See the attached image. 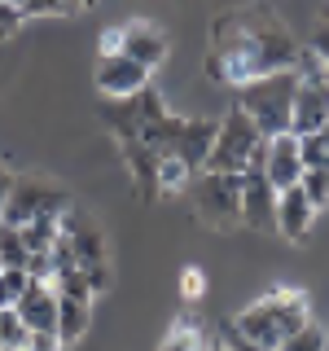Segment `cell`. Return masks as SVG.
<instances>
[{"instance_id": "cell-14", "label": "cell", "mask_w": 329, "mask_h": 351, "mask_svg": "<svg viewBox=\"0 0 329 351\" xmlns=\"http://www.w3.org/2000/svg\"><path fill=\"white\" fill-rule=\"evenodd\" d=\"M123 53L132 62H141L145 71H158L167 62V36L154 22H127L123 27Z\"/></svg>"}, {"instance_id": "cell-35", "label": "cell", "mask_w": 329, "mask_h": 351, "mask_svg": "<svg viewBox=\"0 0 329 351\" xmlns=\"http://www.w3.org/2000/svg\"><path fill=\"white\" fill-rule=\"evenodd\" d=\"M97 5H101V0H80V9H97Z\"/></svg>"}, {"instance_id": "cell-22", "label": "cell", "mask_w": 329, "mask_h": 351, "mask_svg": "<svg viewBox=\"0 0 329 351\" xmlns=\"http://www.w3.org/2000/svg\"><path fill=\"white\" fill-rule=\"evenodd\" d=\"M299 189L312 197V206L316 211H325L329 206V171L325 167H303V176H299Z\"/></svg>"}, {"instance_id": "cell-4", "label": "cell", "mask_w": 329, "mask_h": 351, "mask_svg": "<svg viewBox=\"0 0 329 351\" xmlns=\"http://www.w3.org/2000/svg\"><path fill=\"white\" fill-rule=\"evenodd\" d=\"M259 149H263V136L259 128L246 119V110L233 106L224 119L215 123V145H211V158H206L202 171H224V176H241L259 162Z\"/></svg>"}, {"instance_id": "cell-21", "label": "cell", "mask_w": 329, "mask_h": 351, "mask_svg": "<svg viewBox=\"0 0 329 351\" xmlns=\"http://www.w3.org/2000/svg\"><path fill=\"white\" fill-rule=\"evenodd\" d=\"M27 338H31V329L18 316V307H0V351H22Z\"/></svg>"}, {"instance_id": "cell-36", "label": "cell", "mask_w": 329, "mask_h": 351, "mask_svg": "<svg viewBox=\"0 0 329 351\" xmlns=\"http://www.w3.org/2000/svg\"><path fill=\"white\" fill-rule=\"evenodd\" d=\"M321 141H325V149H329V123H325V128H321Z\"/></svg>"}, {"instance_id": "cell-41", "label": "cell", "mask_w": 329, "mask_h": 351, "mask_svg": "<svg viewBox=\"0 0 329 351\" xmlns=\"http://www.w3.org/2000/svg\"><path fill=\"white\" fill-rule=\"evenodd\" d=\"M325 351H329V343H325Z\"/></svg>"}, {"instance_id": "cell-37", "label": "cell", "mask_w": 329, "mask_h": 351, "mask_svg": "<svg viewBox=\"0 0 329 351\" xmlns=\"http://www.w3.org/2000/svg\"><path fill=\"white\" fill-rule=\"evenodd\" d=\"M321 167H325V171H329V154H325V162H321Z\"/></svg>"}, {"instance_id": "cell-11", "label": "cell", "mask_w": 329, "mask_h": 351, "mask_svg": "<svg viewBox=\"0 0 329 351\" xmlns=\"http://www.w3.org/2000/svg\"><path fill=\"white\" fill-rule=\"evenodd\" d=\"M325 123H329V80L325 75H299L290 132L294 136H307V132H321Z\"/></svg>"}, {"instance_id": "cell-3", "label": "cell", "mask_w": 329, "mask_h": 351, "mask_svg": "<svg viewBox=\"0 0 329 351\" xmlns=\"http://www.w3.org/2000/svg\"><path fill=\"white\" fill-rule=\"evenodd\" d=\"M294 88H299V75H294V71H272V75H259V80H250V84L237 88V106L246 110V119L259 128L263 141L290 132Z\"/></svg>"}, {"instance_id": "cell-27", "label": "cell", "mask_w": 329, "mask_h": 351, "mask_svg": "<svg viewBox=\"0 0 329 351\" xmlns=\"http://www.w3.org/2000/svg\"><path fill=\"white\" fill-rule=\"evenodd\" d=\"M22 22H27V14H22L14 0H0V40L18 36V31H22Z\"/></svg>"}, {"instance_id": "cell-9", "label": "cell", "mask_w": 329, "mask_h": 351, "mask_svg": "<svg viewBox=\"0 0 329 351\" xmlns=\"http://www.w3.org/2000/svg\"><path fill=\"white\" fill-rule=\"evenodd\" d=\"M241 224L255 233H277V189L259 167L241 171Z\"/></svg>"}, {"instance_id": "cell-30", "label": "cell", "mask_w": 329, "mask_h": 351, "mask_svg": "<svg viewBox=\"0 0 329 351\" xmlns=\"http://www.w3.org/2000/svg\"><path fill=\"white\" fill-rule=\"evenodd\" d=\"M312 49L321 53V58L329 62V9L321 14V22H316V36H312Z\"/></svg>"}, {"instance_id": "cell-28", "label": "cell", "mask_w": 329, "mask_h": 351, "mask_svg": "<svg viewBox=\"0 0 329 351\" xmlns=\"http://www.w3.org/2000/svg\"><path fill=\"white\" fill-rule=\"evenodd\" d=\"M219 338H224V343H228V347H233V351H268V347H259V343H250V338H246V334H237V325H233V321H224V325H219Z\"/></svg>"}, {"instance_id": "cell-42", "label": "cell", "mask_w": 329, "mask_h": 351, "mask_svg": "<svg viewBox=\"0 0 329 351\" xmlns=\"http://www.w3.org/2000/svg\"><path fill=\"white\" fill-rule=\"evenodd\" d=\"M325 334H329V329H325Z\"/></svg>"}, {"instance_id": "cell-39", "label": "cell", "mask_w": 329, "mask_h": 351, "mask_svg": "<svg viewBox=\"0 0 329 351\" xmlns=\"http://www.w3.org/2000/svg\"><path fill=\"white\" fill-rule=\"evenodd\" d=\"M0 272H5V259H0Z\"/></svg>"}, {"instance_id": "cell-7", "label": "cell", "mask_w": 329, "mask_h": 351, "mask_svg": "<svg viewBox=\"0 0 329 351\" xmlns=\"http://www.w3.org/2000/svg\"><path fill=\"white\" fill-rule=\"evenodd\" d=\"M149 75L141 62H132L127 53H110V58H97V93L106 101H123V97H136L141 88H149Z\"/></svg>"}, {"instance_id": "cell-26", "label": "cell", "mask_w": 329, "mask_h": 351, "mask_svg": "<svg viewBox=\"0 0 329 351\" xmlns=\"http://www.w3.org/2000/svg\"><path fill=\"white\" fill-rule=\"evenodd\" d=\"M325 141H321V132H307V136H299V158H303V167H321L325 162Z\"/></svg>"}, {"instance_id": "cell-12", "label": "cell", "mask_w": 329, "mask_h": 351, "mask_svg": "<svg viewBox=\"0 0 329 351\" xmlns=\"http://www.w3.org/2000/svg\"><path fill=\"white\" fill-rule=\"evenodd\" d=\"M316 215H321V211L312 206V197H307L299 184H290V189L277 193V233L285 241H303L307 233H312Z\"/></svg>"}, {"instance_id": "cell-13", "label": "cell", "mask_w": 329, "mask_h": 351, "mask_svg": "<svg viewBox=\"0 0 329 351\" xmlns=\"http://www.w3.org/2000/svg\"><path fill=\"white\" fill-rule=\"evenodd\" d=\"M14 307H18L22 321H27L31 334H58V290H53V285L31 281Z\"/></svg>"}, {"instance_id": "cell-18", "label": "cell", "mask_w": 329, "mask_h": 351, "mask_svg": "<svg viewBox=\"0 0 329 351\" xmlns=\"http://www.w3.org/2000/svg\"><path fill=\"white\" fill-rule=\"evenodd\" d=\"M193 180V171L184 167V158L175 149H162L158 154V193H184Z\"/></svg>"}, {"instance_id": "cell-10", "label": "cell", "mask_w": 329, "mask_h": 351, "mask_svg": "<svg viewBox=\"0 0 329 351\" xmlns=\"http://www.w3.org/2000/svg\"><path fill=\"white\" fill-rule=\"evenodd\" d=\"M44 211H66V193L62 189H53V184H44V180H14V193H9V202H5V224H27V219H36Z\"/></svg>"}, {"instance_id": "cell-31", "label": "cell", "mask_w": 329, "mask_h": 351, "mask_svg": "<svg viewBox=\"0 0 329 351\" xmlns=\"http://www.w3.org/2000/svg\"><path fill=\"white\" fill-rule=\"evenodd\" d=\"M110 53H123V27H106L101 31V58Z\"/></svg>"}, {"instance_id": "cell-34", "label": "cell", "mask_w": 329, "mask_h": 351, "mask_svg": "<svg viewBox=\"0 0 329 351\" xmlns=\"http://www.w3.org/2000/svg\"><path fill=\"white\" fill-rule=\"evenodd\" d=\"M202 351H233V347H228V343H224L219 334H211V338H206V347H202Z\"/></svg>"}, {"instance_id": "cell-2", "label": "cell", "mask_w": 329, "mask_h": 351, "mask_svg": "<svg viewBox=\"0 0 329 351\" xmlns=\"http://www.w3.org/2000/svg\"><path fill=\"white\" fill-rule=\"evenodd\" d=\"M312 321V307H307V294L303 290H268L263 299H255L250 307H241L233 316L237 334H246L250 343L277 351L290 334H299V329Z\"/></svg>"}, {"instance_id": "cell-33", "label": "cell", "mask_w": 329, "mask_h": 351, "mask_svg": "<svg viewBox=\"0 0 329 351\" xmlns=\"http://www.w3.org/2000/svg\"><path fill=\"white\" fill-rule=\"evenodd\" d=\"M9 193H14V171L0 162V215H5V202H9Z\"/></svg>"}, {"instance_id": "cell-8", "label": "cell", "mask_w": 329, "mask_h": 351, "mask_svg": "<svg viewBox=\"0 0 329 351\" xmlns=\"http://www.w3.org/2000/svg\"><path fill=\"white\" fill-rule=\"evenodd\" d=\"M255 167L268 176V184L272 189H290V184H299V176H303V158H299V136L294 132H281V136H268L263 141V149H259V162Z\"/></svg>"}, {"instance_id": "cell-40", "label": "cell", "mask_w": 329, "mask_h": 351, "mask_svg": "<svg viewBox=\"0 0 329 351\" xmlns=\"http://www.w3.org/2000/svg\"><path fill=\"white\" fill-rule=\"evenodd\" d=\"M325 80H329V71H325Z\"/></svg>"}, {"instance_id": "cell-15", "label": "cell", "mask_w": 329, "mask_h": 351, "mask_svg": "<svg viewBox=\"0 0 329 351\" xmlns=\"http://www.w3.org/2000/svg\"><path fill=\"white\" fill-rule=\"evenodd\" d=\"M211 145H215V123H211V119H184V123H180L175 154L184 158V167H189V171H202L206 167Z\"/></svg>"}, {"instance_id": "cell-17", "label": "cell", "mask_w": 329, "mask_h": 351, "mask_svg": "<svg viewBox=\"0 0 329 351\" xmlns=\"http://www.w3.org/2000/svg\"><path fill=\"white\" fill-rule=\"evenodd\" d=\"M62 215L66 211H44L36 219H27V224H22V241H27V250H53V241L62 237Z\"/></svg>"}, {"instance_id": "cell-1", "label": "cell", "mask_w": 329, "mask_h": 351, "mask_svg": "<svg viewBox=\"0 0 329 351\" xmlns=\"http://www.w3.org/2000/svg\"><path fill=\"white\" fill-rule=\"evenodd\" d=\"M299 40L272 9H233L211 22V49H206V80L211 84H250L272 71H294Z\"/></svg>"}, {"instance_id": "cell-16", "label": "cell", "mask_w": 329, "mask_h": 351, "mask_svg": "<svg viewBox=\"0 0 329 351\" xmlns=\"http://www.w3.org/2000/svg\"><path fill=\"white\" fill-rule=\"evenodd\" d=\"M88 321H93V303L62 299L58 294V338H62V347L80 343V338L88 334Z\"/></svg>"}, {"instance_id": "cell-25", "label": "cell", "mask_w": 329, "mask_h": 351, "mask_svg": "<svg viewBox=\"0 0 329 351\" xmlns=\"http://www.w3.org/2000/svg\"><path fill=\"white\" fill-rule=\"evenodd\" d=\"M27 277H31V281L53 285V277H58V268H53V250H31V259H27Z\"/></svg>"}, {"instance_id": "cell-38", "label": "cell", "mask_w": 329, "mask_h": 351, "mask_svg": "<svg viewBox=\"0 0 329 351\" xmlns=\"http://www.w3.org/2000/svg\"><path fill=\"white\" fill-rule=\"evenodd\" d=\"M14 5H18V9H22V5H27V0H14Z\"/></svg>"}, {"instance_id": "cell-24", "label": "cell", "mask_w": 329, "mask_h": 351, "mask_svg": "<svg viewBox=\"0 0 329 351\" xmlns=\"http://www.w3.org/2000/svg\"><path fill=\"white\" fill-rule=\"evenodd\" d=\"M27 285H31L27 268H5V272H0V307H14Z\"/></svg>"}, {"instance_id": "cell-20", "label": "cell", "mask_w": 329, "mask_h": 351, "mask_svg": "<svg viewBox=\"0 0 329 351\" xmlns=\"http://www.w3.org/2000/svg\"><path fill=\"white\" fill-rule=\"evenodd\" d=\"M0 259H5V268H27V259H31L27 241H22V228L5 224V219H0Z\"/></svg>"}, {"instance_id": "cell-32", "label": "cell", "mask_w": 329, "mask_h": 351, "mask_svg": "<svg viewBox=\"0 0 329 351\" xmlns=\"http://www.w3.org/2000/svg\"><path fill=\"white\" fill-rule=\"evenodd\" d=\"M202 290H206L202 272H197V268H189V272H184V294H189V299H202Z\"/></svg>"}, {"instance_id": "cell-6", "label": "cell", "mask_w": 329, "mask_h": 351, "mask_svg": "<svg viewBox=\"0 0 329 351\" xmlns=\"http://www.w3.org/2000/svg\"><path fill=\"white\" fill-rule=\"evenodd\" d=\"M62 237H66V246H71V255H75V268H80L84 277L93 281V290H97V294L110 290V250H106L101 228H97L93 219H84L80 211H71V206H66V215H62Z\"/></svg>"}, {"instance_id": "cell-29", "label": "cell", "mask_w": 329, "mask_h": 351, "mask_svg": "<svg viewBox=\"0 0 329 351\" xmlns=\"http://www.w3.org/2000/svg\"><path fill=\"white\" fill-rule=\"evenodd\" d=\"M22 351H62V338L58 334H31L22 343Z\"/></svg>"}, {"instance_id": "cell-5", "label": "cell", "mask_w": 329, "mask_h": 351, "mask_svg": "<svg viewBox=\"0 0 329 351\" xmlns=\"http://www.w3.org/2000/svg\"><path fill=\"white\" fill-rule=\"evenodd\" d=\"M189 197L193 211L215 228H233L241 224V176H224V171H193L189 180Z\"/></svg>"}, {"instance_id": "cell-23", "label": "cell", "mask_w": 329, "mask_h": 351, "mask_svg": "<svg viewBox=\"0 0 329 351\" xmlns=\"http://www.w3.org/2000/svg\"><path fill=\"white\" fill-rule=\"evenodd\" d=\"M325 343H329V334H325V329L316 325V321H307L299 334H290L277 351H325Z\"/></svg>"}, {"instance_id": "cell-19", "label": "cell", "mask_w": 329, "mask_h": 351, "mask_svg": "<svg viewBox=\"0 0 329 351\" xmlns=\"http://www.w3.org/2000/svg\"><path fill=\"white\" fill-rule=\"evenodd\" d=\"M206 338H211V334H206V329L197 325L193 316H184V321H175V325H171V334L162 338V347H158V351H202V347H206Z\"/></svg>"}]
</instances>
